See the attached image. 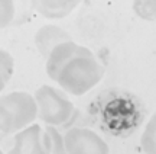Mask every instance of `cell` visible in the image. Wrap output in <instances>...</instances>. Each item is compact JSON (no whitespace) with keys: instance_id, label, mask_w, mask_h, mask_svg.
<instances>
[{"instance_id":"8","label":"cell","mask_w":156,"mask_h":154,"mask_svg":"<svg viewBox=\"0 0 156 154\" xmlns=\"http://www.w3.org/2000/svg\"><path fill=\"white\" fill-rule=\"evenodd\" d=\"M71 42V36L67 34L64 29L54 26V25H46L44 28H41L35 35V44L38 48L39 54L44 58H49L51 52L55 50L58 45Z\"/></svg>"},{"instance_id":"14","label":"cell","mask_w":156,"mask_h":154,"mask_svg":"<svg viewBox=\"0 0 156 154\" xmlns=\"http://www.w3.org/2000/svg\"><path fill=\"white\" fill-rule=\"evenodd\" d=\"M15 17V5L9 0H0V29L9 26Z\"/></svg>"},{"instance_id":"15","label":"cell","mask_w":156,"mask_h":154,"mask_svg":"<svg viewBox=\"0 0 156 154\" xmlns=\"http://www.w3.org/2000/svg\"><path fill=\"white\" fill-rule=\"evenodd\" d=\"M5 85H6V83L3 81V80H2V77H0V92H2L3 89H5Z\"/></svg>"},{"instance_id":"3","label":"cell","mask_w":156,"mask_h":154,"mask_svg":"<svg viewBox=\"0 0 156 154\" xmlns=\"http://www.w3.org/2000/svg\"><path fill=\"white\" fill-rule=\"evenodd\" d=\"M38 116L35 97L26 92H12L0 97V131L10 134L26 128Z\"/></svg>"},{"instance_id":"4","label":"cell","mask_w":156,"mask_h":154,"mask_svg":"<svg viewBox=\"0 0 156 154\" xmlns=\"http://www.w3.org/2000/svg\"><path fill=\"white\" fill-rule=\"evenodd\" d=\"M39 119L48 125H65L77 115L74 105L62 92L51 86H42L35 93Z\"/></svg>"},{"instance_id":"6","label":"cell","mask_w":156,"mask_h":154,"mask_svg":"<svg viewBox=\"0 0 156 154\" xmlns=\"http://www.w3.org/2000/svg\"><path fill=\"white\" fill-rule=\"evenodd\" d=\"M88 51H90L88 48L77 45V44H74L73 41L58 45L54 51L51 52L49 58L46 61V73H48V76L56 81V77L61 73V70L73 58L78 57V55H83V54H87Z\"/></svg>"},{"instance_id":"7","label":"cell","mask_w":156,"mask_h":154,"mask_svg":"<svg viewBox=\"0 0 156 154\" xmlns=\"http://www.w3.org/2000/svg\"><path fill=\"white\" fill-rule=\"evenodd\" d=\"M7 154H49L42 144L41 126L32 125L15 135V145Z\"/></svg>"},{"instance_id":"12","label":"cell","mask_w":156,"mask_h":154,"mask_svg":"<svg viewBox=\"0 0 156 154\" xmlns=\"http://www.w3.org/2000/svg\"><path fill=\"white\" fill-rule=\"evenodd\" d=\"M13 67H15L13 57L7 51L0 50V77L5 83H7L13 74Z\"/></svg>"},{"instance_id":"5","label":"cell","mask_w":156,"mask_h":154,"mask_svg":"<svg viewBox=\"0 0 156 154\" xmlns=\"http://www.w3.org/2000/svg\"><path fill=\"white\" fill-rule=\"evenodd\" d=\"M67 154H108L104 140L87 128H71L64 137Z\"/></svg>"},{"instance_id":"16","label":"cell","mask_w":156,"mask_h":154,"mask_svg":"<svg viewBox=\"0 0 156 154\" xmlns=\"http://www.w3.org/2000/svg\"><path fill=\"white\" fill-rule=\"evenodd\" d=\"M0 154H3V153H2V150H0Z\"/></svg>"},{"instance_id":"2","label":"cell","mask_w":156,"mask_h":154,"mask_svg":"<svg viewBox=\"0 0 156 154\" xmlns=\"http://www.w3.org/2000/svg\"><path fill=\"white\" fill-rule=\"evenodd\" d=\"M104 76V69L88 51L87 54L73 58L61 70L56 77V83L74 96H81L91 87H94Z\"/></svg>"},{"instance_id":"11","label":"cell","mask_w":156,"mask_h":154,"mask_svg":"<svg viewBox=\"0 0 156 154\" xmlns=\"http://www.w3.org/2000/svg\"><path fill=\"white\" fill-rule=\"evenodd\" d=\"M140 147L145 154H156V114L149 119L142 134Z\"/></svg>"},{"instance_id":"9","label":"cell","mask_w":156,"mask_h":154,"mask_svg":"<svg viewBox=\"0 0 156 154\" xmlns=\"http://www.w3.org/2000/svg\"><path fill=\"white\" fill-rule=\"evenodd\" d=\"M78 2L75 0H59V2H34V7L48 19H61L68 16L77 7Z\"/></svg>"},{"instance_id":"10","label":"cell","mask_w":156,"mask_h":154,"mask_svg":"<svg viewBox=\"0 0 156 154\" xmlns=\"http://www.w3.org/2000/svg\"><path fill=\"white\" fill-rule=\"evenodd\" d=\"M42 144L49 154H67L64 137L54 126H48L42 135Z\"/></svg>"},{"instance_id":"1","label":"cell","mask_w":156,"mask_h":154,"mask_svg":"<svg viewBox=\"0 0 156 154\" xmlns=\"http://www.w3.org/2000/svg\"><path fill=\"white\" fill-rule=\"evenodd\" d=\"M90 114L113 137L127 138L145 119V106L137 96L126 90H106L90 105Z\"/></svg>"},{"instance_id":"13","label":"cell","mask_w":156,"mask_h":154,"mask_svg":"<svg viewBox=\"0 0 156 154\" xmlns=\"http://www.w3.org/2000/svg\"><path fill=\"white\" fill-rule=\"evenodd\" d=\"M133 9L143 19L147 21L156 19V2H134Z\"/></svg>"}]
</instances>
